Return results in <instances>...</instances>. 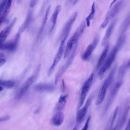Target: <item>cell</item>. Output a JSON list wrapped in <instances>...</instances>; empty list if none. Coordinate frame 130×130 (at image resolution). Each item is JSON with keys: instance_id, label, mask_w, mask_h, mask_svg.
<instances>
[{"instance_id": "obj_1", "label": "cell", "mask_w": 130, "mask_h": 130, "mask_svg": "<svg viewBox=\"0 0 130 130\" xmlns=\"http://www.w3.org/2000/svg\"><path fill=\"white\" fill-rule=\"evenodd\" d=\"M117 68V65H115L104 80L96 101L95 104L96 105L100 104L104 100L108 89L113 80Z\"/></svg>"}, {"instance_id": "obj_2", "label": "cell", "mask_w": 130, "mask_h": 130, "mask_svg": "<svg viewBox=\"0 0 130 130\" xmlns=\"http://www.w3.org/2000/svg\"><path fill=\"white\" fill-rule=\"evenodd\" d=\"M118 49L115 46L111 52L106 62L99 71L98 75L100 79H102L105 75L115 58Z\"/></svg>"}, {"instance_id": "obj_3", "label": "cell", "mask_w": 130, "mask_h": 130, "mask_svg": "<svg viewBox=\"0 0 130 130\" xmlns=\"http://www.w3.org/2000/svg\"><path fill=\"white\" fill-rule=\"evenodd\" d=\"M93 77V74L92 73L85 81L82 87L78 108H80L83 105L87 95L92 84Z\"/></svg>"}, {"instance_id": "obj_4", "label": "cell", "mask_w": 130, "mask_h": 130, "mask_svg": "<svg viewBox=\"0 0 130 130\" xmlns=\"http://www.w3.org/2000/svg\"><path fill=\"white\" fill-rule=\"evenodd\" d=\"M36 73L28 78L21 88L18 93L17 98L18 99L21 98L27 91L30 86L33 84L36 79L38 73Z\"/></svg>"}, {"instance_id": "obj_5", "label": "cell", "mask_w": 130, "mask_h": 130, "mask_svg": "<svg viewBox=\"0 0 130 130\" xmlns=\"http://www.w3.org/2000/svg\"><path fill=\"white\" fill-rule=\"evenodd\" d=\"M65 40L62 39L57 53L54 57L53 63L50 68L48 72V75H50L53 72L56 66L60 60L64 51V42Z\"/></svg>"}, {"instance_id": "obj_6", "label": "cell", "mask_w": 130, "mask_h": 130, "mask_svg": "<svg viewBox=\"0 0 130 130\" xmlns=\"http://www.w3.org/2000/svg\"><path fill=\"white\" fill-rule=\"evenodd\" d=\"M91 98L92 97H90L88 99L84 106L79 110L77 112L76 121L77 124L80 125L85 118L88 107L91 104L92 99Z\"/></svg>"}, {"instance_id": "obj_7", "label": "cell", "mask_w": 130, "mask_h": 130, "mask_svg": "<svg viewBox=\"0 0 130 130\" xmlns=\"http://www.w3.org/2000/svg\"><path fill=\"white\" fill-rule=\"evenodd\" d=\"M122 84V82H116L113 86L110 92L109 97L106 104L105 109V111L107 110L111 105Z\"/></svg>"}, {"instance_id": "obj_8", "label": "cell", "mask_w": 130, "mask_h": 130, "mask_svg": "<svg viewBox=\"0 0 130 130\" xmlns=\"http://www.w3.org/2000/svg\"><path fill=\"white\" fill-rule=\"evenodd\" d=\"M124 1L121 0L117 2L107 13L104 20L109 22L110 20L114 17L120 11L123 6Z\"/></svg>"}, {"instance_id": "obj_9", "label": "cell", "mask_w": 130, "mask_h": 130, "mask_svg": "<svg viewBox=\"0 0 130 130\" xmlns=\"http://www.w3.org/2000/svg\"><path fill=\"white\" fill-rule=\"evenodd\" d=\"M56 87L54 85L49 83H40L36 85L34 89L38 92H51L54 91Z\"/></svg>"}, {"instance_id": "obj_10", "label": "cell", "mask_w": 130, "mask_h": 130, "mask_svg": "<svg viewBox=\"0 0 130 130\" xmlns=\"http://www.w3.org/2000/svg\"><path fill=\"white\" fill-rule=\"evenodd\" d=\"M20 35L17 34L14 40L9 42H4L0 46V50L12 51L14 50L17 46Z\"/></svg>"}, {"instance_id": "obj_11", "label": "cell", "mask_w": 130, "mask_h": 130, "mask_svg": "<svg viewBox=\"0 0 130 130\" xmlns=\"http://www.w3.org/2000/svg\"><path fill=\"white\" fill-rule=\"evenodd\" d=\"M16 20L17 18H14L10 24L0 31V46L4 42L12 27L15 23Z\"/></svg>"}, {"instance_id": "obj_12", "label": "cell", "mask_w": 130, "mask_h": 130, "mask_svg": "<svg viewBox=\"0 0 130 130\" xmlns=\"http://www.w3.org/2000/svg\"><path fill=\"white\" fill-rule=\"evenodd\" d=\"M130 109L129 105L125 108L122 112L119 118L117 124L115 128V129H119L121 128L124 125L127 119L129 111Z\"/></svg>"}, {"instance_id": "obj_13", "label": "cell", "mask_w": 130, "mask_h": 130, "mask_svg": "<svg viewBox=\"0 0 130 130\" xmlns=\"http://www.w3.org/2000/svg\"><path fill=\"white\" fill-rule=\"evenodd\" d=\"M64 119L63 113L60 111L58 112L53 115L51 122L52 124L55 126H59L63 122Z\"/></svg>"}, {"instance_id": "obj_14", "label": "cell", "mask_w": 130, "mask_h": 130, "mask_svg": "<svg viewBox=\"0 0 130 130\" xmlns=\"http://www.w3.org/2000/svg\"><path fill=\"white\" fill-rule=\"evenodd\" d=\"M77 15V12H75L70 17L66 23L63 30V34L65 35L63 39H66L72 25L76 19Z\"/></svg>"}, {"instance_id": "obj_15", "label": "cell", "mask_w": 130, "mask_h": 130, "mask_svg": "<svg viewBox=\"0 0 130 130\" xmlns=\"http://www.w3.org/2000/svg\"><path fill=\"white\" fill-rule=\"evenodd\" d=\"M117 21V20L116 19L114 20L107 28L102 41L101 44L102 46L104 45L105 44L107 40L110 38Z\"/></svg>"}, {"instance_id": "obj_16", "label": "cell", "mask_w": 130, "mask_h": 130, "mask_svg": "<svg viewBox=\"0 0 130 130\" xmlns=\"http://www.w3.org/2000/svg\"><path fill=\"white\" fill-rule=\"evenodd\" d=\"M77 42V41L73 36L69 39L64 51L63 56L64 59L68 57L72 50L73 45Z\"/></svg>"}, {"instance_id": "obj_17", "label": "cell", "mask_w": 130, "mask_h": 130, "mask_svg": "<svg viewBox=\"0 0 130 130\" xmlns=\"http://www.w3.org/2000/svg\"><path fill=\"white\" fill-rule=\"evenodd\" d=\"M32 12L29 11L28 12L24 22L20 27L18 34L20 35L22 32L25 30L31 22L32 19Z\"/></svg>"}, {"instance_id": "obj_18", "label": "cell", "mask_w": 130, "mask_h": 130, "mask_svg": "<svg viewBox=\"0 0 130 130\" xmlns=\"http://www.w3.org/2000/svg\"><path fill=\"white\" fill-rule=\"evenodd\" d=\"M109 47V45L107 44L99 58L97 66V68H99L103 64L107 55Z\"/></svg>"}, {"instance_id": "obj_19", "label": "cell", "mask_w": 130, "mask_h": 130, "mask_svg": "<svg viewBox=\"0 0 130 130\" xmlns=\"http://www.w3.org/2000/svg\"><path fill=\"white\" fill-rule=\"evenodd\" d=\"M61 8V5H57L55 8L54 11L51 18V21L53 24L51 29L52 30L56 24L58 15L59 13Z\"/></svg>"}, {"instance_id": "obj_20", "label": "cell", "mask_w": 130, "mask_h": 130, "mask_svg": "<svg viewBox=\"0 0 130 130\" xmlns=\"http://www.w3.org/2000/svg\"><path fill=\"white\" fill-rule=\"evenodd\" d=\"M68 95H61L59 97L56 105V109L59 111L63 109L65 106Z\"/></svg>"}, {"instance_id": "obj_21", "label": "cell", "mask_w": 130, "mask_h": 130, "mask_svg": "<svg viewBox=\"0 0 130 130\" xmlns=\"http://www.w3.org/2000/svg\"><path fill=\"white\" fill-rule=\"evenodd\" d=\"M95 48L91 43L87 47L83 54L82 58L84 60L87 59L90 56L92 52Z\"/></svg>"}, {"instance_id": "obj_22", "label": "cell", "mask_w": 130, "mask_h": 130, "mask_svg": "<svg viewBox=\"0 0 130 130\" xmlns=\"http://www.w3.org/2000/svg\"><path fill=\"white\" fill-rule=\"evenodd\" d=\"M15 84V82L12 80H0V86L7 88L13 87Z\"/></svg>"}, {"instance_id": "obj_23", "label": "cell", "mask_w": 130, "mask_h": 130, "mask_svg": "<svg viewBox=\"0 0 130 130\" xmlns=\"http://www.w3.org/2000/svg\"><path fill=\"white\" fill-rule=\"evenodd\" d=\"M95 2H94L93 3L91 6V12L86 19V24L88 27L90 26V21L93 18L95 13Z\"/></svg>"}, {"instance_id": "obj_24", "label": "cell", "mask_w": 130, "mask_h": 130, "mask_svg": "<svg viewBox=\"0 0 130 130\" xmlns=\"http://www.w3.org/2000/svg\"><path fill=\"white\" fill-rule=\"evenodd\" d=\"M130 15L129 14L121 24L120 27V30L124 32L128 27L130 25Z\"/></svg>"}, {"instance_id": "obj_25", "label": "cell", "mask_w": 130, "mask_h": 130, "mask_svg": "<svg viewBox=\"0 0 130 130\" xmlns=\"http://www.w3.org/2000/svg\"><path fill=\"white\" fill-rule=\"evenodd\" d=\"M51 6H50L47 9L44 18L43 19L41 26L40 28V32H41L43 30L46 23L48 18L50 12Z\"/></svg>"}, {"instance_id": "obj_26", "label": "cell", "mask_w": 130, "mask_h": 130, "mask_svg": "<svg viewBox=\"0 0 130 130\" xmlns=\"http://www.w3.org/2000/svg\"><path fill=\"white\" fill-rule=\"evenodd\" d=\"M119 110V107H117L115 109L113 114L112 115V118L111 119L109 126L110 128H112L113 125L117 118Z\"/></svg>"}, {"instance_id": "obj_27", "label": "cell", "mask_w": 130, "mask_h": 130, "mask_svg": "<svg viewBox=\"0 0 130 130\" xmlns=\"http://www.w3.org/2000/svg\"><path fill=\"white\" fill-rule=\"evenodd\" d=\"M130 67L129 60L126 64L122 66L119 70V74L121 76H123L125 73L126 70Z\"/></svg>"}, {"instance_id": "obj_28", "label": "cell", "mask_w": 130, "mask_h": 130, "mask_svg": "<svg viewBox=\"0 0 130 130\" xmlns=\"http://www.w3.org/2000/svg\"><path fill=\"white\" fill-rule=\"evenodd\" d=\"M125 40V36L124 35H122L119 38L117 44L116 45L118 48V50L124 44Z\"/></svg>"}, {"instance_id": "obj_29", "label": "cell", "mask_w": 130, "mask_h": 130, "mask_svg": "<svg viewBox=\"0 0 130 130\" xmlns=\"http://www.w3.org/2000/svg\"><path fill=\"white\" fill-rule=\"evenodd\" d=\"M6 59L4 55L0 53V67L2 66L5 63Z\"/></svg>"}, {"instance_id": "obj_30", "label": "cell", "mask_w": 130, "mask_h": 130, "mask_svg": "<svg viewBox=\"0 0 130 130\" xmlns=\"http://www.w3.org/2000/svg\"><path fill=\"white\" fill-rule=\"evenodd\" d=\"M7 0H4L0 4V16L5 8L7 3Z\"/></svg>"}, {"instance_id": "obj_31", "label": "cell", "mask_w": 130, "mask_h": 130, "mask_svg": "<svg viewBox=\"0 0 130 130\" xmlns=\"http://www.w3.org/2000/svg\"><path fill=\"white\" fill-rule=\"evenodd\" d=\"M90 119L91 116H90L88 118L85 124L82 129V130H86L88 129Z\"/></svg>"}, {"instance_id": "obj_32", "label": "cell", "mask_w": 130, "mask_h": 130, "mask_svg": "<svg viewBox=\"0 0 130 130\" xmlns=\"http://www.w3.org/2000/svg\"><path fill=\"white\" fill-rule=\"evenodd\" d=\"M12 0H7V3L5 8L9 11Z\"/></svg>"}, {"instance_id": "obj_33", "label": "cell", "mask_w": 130, "mask_h": 130, "mask_svg": "<svg viewBox=\"0 0 130 130\" xmlns=\"http://www.w3.org/2000/svg\"><path fill=\"white\" fill-rule=\"evenodd\" d=\"M38 0H31L30 4L29 6L31 7L35 6L37 3Z\"/></svg>"}, {"instance_id": "obj_34", "label": "cell", "mask_w": 130, "mask_h": 130, "mask_svg": "<svg viewBox=\"0 0 130 130\" xmlns=\"http://www.w3.org/2000/svg\"><path fill=\"white\" fill-rule=\"evenodd\" d=\"M10 119V116H8L0 118V122L8 120Z\"/></svg>"}, {"instance_id": "obj_35", "label": "cell", "mask_w": 130, "mask_h": 130, "mask_svg": "<svg viewBox=\"0 0 130 130\" xmlns=\"http://www.w3.org/2000/svg\"><path fill=\"white\" fill-rule=\"evenodd\" d=\"M130 120H129L128 122L127 123L126 126V127L125 130H130Z\"/></svg>"}, {"instance_id": "obj_36", "label": "cell", "mask_w": 130, "mask_h": 130, "mask_svg": "<svg viewBox=\"0 0 130 130\" xmlns=\"http://www.w3.org/2000/svg\"><path fill=\"white\" fill-rule=\"evenodd\" d=\"M62 90L63 91H64L65 89V85L63 79L62 80Z\"/></svg>"}, {"instance_id": "obj_37", "label": "cell", "mask_w": 130, "mask_h": 130, "mask_svg": "<svg viewBox=\"0 0 130 130\" xmlns=\"http://www.w3.org/2000/svg\"><path fill=\"white\" fill-rule=\"evenodd\" d=\"M117 0H113L112 2L111 3L110 6H109V7L110 8L112 5Z\"/></svg>"}, {"instance_id": "obj_38", "label": "cell", "mask_w": 130, "mask_h": 130, "mask_svg": "<svg viewBox=\"0 0 130 130\" xmlns=\"http://www.w3.org/2000/svg\"><path fill=\"white\" fill-rule=\"evenodd\" d=\"M78 0H74L73 3L74 4H75L77 2Z\"/></svg>"}, {"instance_id": "obj_39", "label": "cell", "mask_w": 130, "mask_h": 130, "mask_svg": "<svg viewBox=\"0 0 130 130\" xmlns=\"http://www.w3.org/2000/svg\"><path fill=\"white\" fill-rule=\"evenodd\" d=\"M3 88L1 86H0V92L2 90H3Z\"/></svg>"}, {"instance_id": "obj_40", "label": "cell", "mask_w": 130, "mask_h": 130, "mask_svg": "<svg viewBox=\"0 0 130 130\" xmlns=\"http://www.w3.org/2000/svg\"><path fill=\"white\" fill-rule=\"evenodd\" d=\"M20 0H18V1L19 2V1H20Z\"/></svg>"}, {"instance_id": "obj_41", "label": "cell", "mask_w": 130, "mask_h": 130, "mask_svg": "<svg viewBox=\"0 0 130 130\" xmlns=\"http://www.w3.org/2000/svg\"><path fill=\"white\" fill-rule=\"evenodd\" d=\"M1 24L0 23V25Z\"/></svg>"}]
</instances>
